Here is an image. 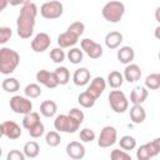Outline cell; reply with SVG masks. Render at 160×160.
Wrapping results in <instances>:
<instances>
[{"label":"cell","mask_w":160,"mask_h":160,"mask_svg":"<svg viewBox=\"0 0 160 160\" xmlns=\"http://www.w3.org/2000/svg\"><path fill=\"white\" fill-rule=\"evenodd\" d=\"M58 111V105L52 100H45L40 105V114L45 118H52Z\"/></svg>","instance_id":"obj_22"},{"label":"cell","mask_w":160,"mask_h":160,"mask_svg":"<svg viewBox=\"0 0 160 160\" xmlns=\"http://www.w3.org/2000/svg\"><path fill=\"white\" fill-rule=\"evenodd\" d=\"M109 104L110 108L116 112V114H122L128 110L129 106V100L125 96V94L120 90H112L109 94Z\"/></svg>","instance_id":"obj_5"},{"label":"cell","mask_w":160,"mask_h":160,"mask_svg":"<svg viewBox=\"0 0 160 160\" xmlns=\"http://www.w3.org/2000/svg\"><path fill=\"white\" fill-rule=\"evenodd\" d=\"M154 36H155L158 40H160V25L155 28V30H154Z\"/></svg>","instance_id":"obj_45"},{"label":"cell","mask_w":160,"mask_h":160,"mask_svg":"<svg viewBox=\"0 0 160 160\" xmlns=\"http://www.w3.org/2000/svg\"><path fill=\"white\" fill-rule=\"evenodd\" d=\"M130 119L134 124H141L146 119V111L141 104H134L130 109Z\"/></svg>","instance_id":"obj_18"},{"label":"cell","mask_w":160,"mask_h":160,"mask_svg":"<svg viewBox=\"0 0 160 160\" xmlns=\"http://www.w3.org/2000/svg\"><path fill=\"white\" fill-rule=\"evenodd\" d=\"M134 58H135V52L131 46H121L118 50V60L121 64H125V65L131 64Z\"/></svg>","instance_id":"obj_19"},{"label":"cell","mask_w":160,"mask_h":160,"mask_svg":"<svg viewBox=\"0 0 160 160\" xmlns=\"http://www.w3.org/2000/svg\"><path fill=\"white\" fill-rule=\"evenodd\" d=\"M111 160H131V156L128 151L125 150H120V149H115L111 151L110 154Z\"/></svg>","instance_id":"obj_37"},{"label":"cell","mask_w":160,"mask_h":160,"mask_svg":"<svg viewBox=\"0 0 160 160\" xmlns=\"http://www.w3.org/2000/svg\"><path fill=\"white\" fill-rule=\"evenodd\" d=\"M24 154L26 155V158H30V159H34L39 155L40 152V146L36 141H28L25 145H24V149H22Z\"/></svg>","instance_id":"obj_26"},{"label":"cell","mask_w":160,"mask_h":160,"mask_svg":"<svg viewBox=\"0 0 160 160\" xmlns=\"http://www.w3.org/2000/svg\"><path fill=\"white\" fill-rule=\"evenodd\" d=\"M155 19H156V21L160 24V6H158L156 10H155Z\"/></svg>","instance_id":"obj_46"},{"label":"cell","mask_w":160,"mask_h":160,"mask_svg":"<svg viewBox=\"0 0 160 160\" xmlns=\"http://www.w3.org/2000/svg\"><path fill=\"white\" fill-rule=\"evenodd\" d=\"M10 108L16 114L26 115L32 111V102L28 96L15 95L10 99Z\"/></svg>","instance_id":"obj_6"},{"label":"cell","mask_w":160,"mask_h":160,"mask_svg":"<svg viewBox=\"0 0 160 160\" xmlns=\"http://www.w3.org/2000/svg\"><path fill=\"white\" fill-rule=\"evenodd\" d=\"M136 158H138L139 160H149L150 158H152V156H151V152H150V149H149V146H148V142L144 144V145H141V146L136 150Z\"/></svg>","instance_id":"obj_36"},{"label":"cell","mask_w":160,"mask_h":160,"mask_svg":"<svg viewBox=\"0 0 160 160\" xmlns=\"http://www.w3.org/2000/svg\"><path fill=\"white\" fill-rule=\"evenodd\" d=\"M145 86L150 90H156L160 88V81H159V75L158 74H150L145 79Z\"/></svg>","instance_id":"obj_34"},{"label":"cell","mask_w":160,"mask_h":160,"mask_svg":"<svg viewBox=\"0 0 160 160\" xmlns=\"http://www.w3.org/2000/svg\"><path fill=\"white\" fill-rule=\"evenodd\" d=\"M50 44H51L50 36L46 32H39L31 40V49L35 52H44L45 50L49 49Z\"/></svg>","instance_id":"obj_11"},{"label":"cell","mask_w":160,"mask_h":160,"mask_svg":"<svg viewBox=\"0 0 160 160\" xmlns=\"http://www.w3.org/2000/svg\"><path fill=\"white\" fill-rule=\"evenodd\" d=\"M38 15V6L29 1L20 9V14L16 19V31L21 39H29L34 32L35 19Z\"/></svg>","instance_id":"obj_1"},{"label":"cell","mask_w":160,"mask_h":160,"mask_svg":"<svg viewBox=\"0 0 160 160\" xmlns=\"http://www.w3.org/2000/svg\"><path fill=\"white\" fill-rule=\"evenodd\" d=\"M65 52H64V50H62V48H54V49H51V51H50V59L55 62V64H60V62H62L64 60H65Z\"/></svg>","instance_id":"obj_33"},{"label":"cell","mask_w":160,"mask_h":160,"mask_svg":"<svg viewBox=\"0 0 160 160\" xmlns=\"http://www.w3.org/2000/svg\"><path fill=\"white\" fill-rule=\"evenodd\" d=\"M124 75L120 72V71H116V70H114V71H111L109 75H108V84L112 88V89H119L121 85H122V82H124Z\"/></svg>","instance_id":"obj_24"},{"label":"cell","mask_w":160,"mask_h":160,"mask_svg":"<svg viewBox=\"0 0 160 160\" xmlns=\"http://www.w3.org/2000/svg\"><path fill=\"white\" fill-rule=\"evenodd\" d=\"M20 62V55L10 49V48H1L0 49V72L4 75H9L15 71Z\"/></svg>","instance_id":"obj_2"},{"label":"cell","mask_w":160,"mask_h":160,"mask_svg":"<svg viewBox=\"0 0 160 160\" xmlns=\"http://www.w3.org/2000/svg\"><path fill=\"white\" fill-rule=\"evenodd\" d=\"M158 75H159V81H160V72H159V74H158Z\"/></svg>","instance_id":"obj_48"},{"label":"cell","mask_w":160,"mask_h":160,"mask_svg":"<svg viewBox=\"0 0 160 160\" xmlns=\"http://www.w3.org/2000/svg\"><path fill=\"white\" fill-rule=\"evenodd\" d=\"M68 30L71 31V32H74L75 35H78V36L80 38V36L82 35L84 30H85V25H84V22H81V21H75V22H72V24L69 25Z\"/></svg>","instance_id":"obj_39"},{"label":"cell","mask_w":160,"mask_h":160,"mask_svg":"<svg viewBox=\"0 0 160 160\" xmlns=\"http://www.w3.org/2000/svg\"><path fill=\"white\" fill-rule=\"evenodd\" d=\"M0 132H1V135L6 136V138H9L11 140H15V139H19L21 136V128L15 121L8 120V121L1 122Z\"/></svg>","instance_id":"obj_9"},{"label":"cell","mask_w":160,"mask_h":160,"mask_svg":"<svg viewBox=\"0 0 160 160\" xmlns=\"http://www.w3.org/2000/svg\"><path fill=\"white\" fill-rule=\"evenodd\" d=\"M62 12H64V6L58 0L46 1L40 6V14L44 19L54 20V19L60 18L62 15Z\"/></svg>","instance_id":"obj_4"},{"label":"cell","mask_w":160,"mask_h":160,"mask_svg":"<svg viewBox=\"0 0 160 160\" xmlns=\"http://www.w3.org/2000/svg\"><path fill=\"white\" fill-rule=\"evenodd\" d=\"M38 122H40V114L36 111H31V112L24 115V118H22V126L26 130H30Z\"/></svg>","instance_id":"obj_23"},{"label":"cell","mask_w":160,"mask_h":160,"mask_svg":"<svg viewBox=\"0 0 160 160\" xmlns=\"http://www.w3.org/2000/svg\"><path fill=\"white\" fill-rule=\"evenodd\" d=\"M45 142H46L49 146H51V148H55V146L60 145V142H61V136H60L59 131H58V130H52V131L46 132V135H45Z\"/></svg>","instance_id":"obj_32"},{"label":"cell","mask_w":160,"mask_h":160,"mask_svg":"<svg viewBox=\"0 0 160 160\" xmlns=\"http://www.w3.org/2000/svg\"><path fill=\"white\" fill-rule=\"evenodd\" d=\"M72 81L76 86H85L90 81V71L86 68L76 69L72 75Z\"/></svg>","instance_id":"obj_17"},{"label":"cell","mask_w":160,"mask_h":160,"mask_svg":"<svg viewBox=\"0 0 160 160\" xmlns=\"http://www.w3.org/2000/svg\"><path fill=\"white\" fill-rule=\"evenodd\" d=\"M55 75H56V79L59 81V85H66L70 80V71L68 70V68L65 66H59L55 69Z\"/></svg>","instance_id":"obj_28"},{"label":"cell","mask_w":160,"mask_h":160,"mask_svg":"<svg viewBox=\"0 0 160 160\" xmlns=\"http://www.w3.org/2000/svg\"><path fill=\"white\" fill-rule=\"evenodd\" d=\"M82 52H84V51L80 50L79 48H71V49L68 51V54H66L68 60H69L71 64H80V62L82 61V58H84V54H82Z\"/></svg>","instance_id":"obj_30"},{"label":"cell","mask_w":160,"mask_h":160,"mask_svg":"<svg viewBox=\"0 0 160 160\" xmlns=\"http://www.w3.org/2000/svg\"><path fill=\"white\" fill-rule=\"evenodd\" d=\"M105 88H106V81H105V79L101 78V76H96V78H94V79L91 80V82H90V85H89V88H88L86 90H88L95 99H98V98L104 92Z\"/></svg>","instance_id":"obj_13"},{"label":"cell","mask_w":160,"mask_h":160,"mask_svg":"<svg viewBox=\"0 0 160 160\" xmlns=\"http://www.w3.org/2000/svg\"><path fill=\"white\" fill-rule=\"evenodd\" d=\"M95 131L89 129V128H84L82 130H80V134H79V138L82 142H91L92 140H95Z\"/></svg>","instance_id":"obj_35"},{"label":"cell","mask_w":160,"mask_h":160,"mask_svg":"<svg viewBox=\"0 0 160 160\" xmlns=\"http://www.w3.org/2000/svg\"><path fill=\"white\" fill-rule=\"evenodd\" d=\"M70 118H72L74 120H76L78 122H80V124H82V121H84V118H85V115H84V112L80 110V109H78V108H72L70 111H69V114H68Z\"/></svg>","instance_id":"obj_42"},{"label":"cell","mask_w":160,"mask_h":160,"mask_svg":"<svg viewBox=\"0 0 160 160\" xmlns=\"http://www.w3.org/2000/svg\"><path fill=\"white\" fill-rule=\"evenodd\" d=\"M25 158H26V155L24 154V151L21 152L19 150H11L6 156L8 160H25Z\"/></svg>","instance_id":"obj_43"},{"label":"cell","mask_w":160,"mask_h":160,"mask_svg":"<svg viewBox=\"0 0 160 160\" xmlns=\"http://www.w3.org/2000/svg\"><path fill=\"white\" fill-rule=\"evenodd\" d=\"M118 141V131L114 126L108 125L104 126L102 130L100 131L99 139H98V145L100 148H110Z\"/></svg>","instance_id":"obj_7"},{"label":"cell","mask_w":160,"mask_h":160,"mask_svg":"<svg viewBox=\"0 0 160 160\" xmlns=\"http://www.w3.org/2000/svg\"><path fill=\"white\" fill-rule=\"evenodd\" d=\"M122 42V34L119 31H110L105 36V45L109 49H118Z\"/></svg>","instance_id":"obj_21"},{"label":"cell","mask_w":160,"mask_h":160,"mask_svg":"<svg viewBox=\"0 0 160 160\" xmlns=\"http://www.w3.org/2000/svg\"><path fill=\"white\" fill-rule=\"evenodd\" d=\"M30 0H9V4L11 5V6H19V5H24V4H26V2H29Z\"/></svg>","instance_id":"obj_44"},{"label":"cell","mask_w":160,"mask_h":160,"mask_svg":"<svg viewBox=\"0 0 160 160\" xmlns=\"http://www.w3.org/2000/svg\"><path fill=\"white\" fill-rule=\"evenodd\" d=\"M158 56H159V60H160V51H159V55Z\"/></svg>","instance_id":"obj_49"},{"label":"cell","mask_w":160,"mask_h":160,"mask_svg":"<svg viewBox=\"0 0 160 160\" xmlns=\"http://www.w3.org/2000/svg\"><path fill=\"white\" fill-rule=\"evenodd\" d=\"M80 45H81V50L90 59H99L102 55V46L91 39H82Z\"/></svg>","instance_id":"obj_8"},{"label":"cell","mask_w":160,"mask_h":160,"mask_svg":"<svg viewBox=\"0 0 160 160\" xmlns=\"http://www.w3.org/2000/svg\"><path fill=\"white\" fill-rule=\"evenodd\" d=\"M24 94L25 96H28L29 99H36L41 95V88L40 85L32 82V84H28L24 89Z\"/></svg>","instance_id":"obj_31"},{"label":"cell","mask_w":160,"mask_h":160,"mask_svg":"<svg viewBox=\"0 0 160 160\" xmlns=\"http://www.w3.org/2000/svg\"><path fill=\"white\" fill-rule=\"evenodd\" d=\"M11 35H12V31H11L10 28H8V26H1V28H0V44L8 42V41L10 40V38H11Z\"/></svg>","instance_id":"obj_40"},{"label":"cell","mask_w":160,"mask_h":160,"mask_svg":"<svg viewBox=\"0 0 160 160\" xmlns=\"http://www.w3.org/2000/svg\"><path fill=\"white\" fill-rule=\"evenodd\" d=\"M1 88L2 90H5L6 92H16L20 89V82L18 79L15 78H6L2 80L1 82Z\"/></svg>","instance_id":"obj_25"},{"label":"cell","mask_w":160,"mask_h":160,"mask_svg":"<svg viewBox=\"0 0 160 160\" xmlns=\"http://www.w3.org/2000/svg\"><path fill=\"white\" fill-rule=\"evenodd\" d=\"M66 154L71 159L80 160L85 156V146L79 141H70L66 145Z\"/></svg>","instance_id":"obj_12"},{"label":"cell","mask_w":160,"mask_h":160,"mask_svg":"<svg viewBox=\"0 0 160 160\" xmlns=\"http://www.w3.org/2000/svg\"><path fill=\"white\" fill-rule=\"evenodd\" d=\"M101 12H102V16L106 21L115 24L122 19L124 12H125V5L121 1L112 0V1H109L104 5Z\"/></svg>","instance_id":"obj_3"},{"label":"cell","mask_w":160,"mask_h":160,"mask_svg":"<svg viewBox=\"0 0 160 160\" xmlns=\"http://www.w3.org/2000/svg\"><path fill=\"white\" fill-rule=\"evenodd\" d=\"M149 96L146 86H135L130 92V101L132 104H142Z\"/></svg>","instance_id":"obj_16"},{"label":"cell","mask_w":160,"mask_h":160,"mask_svg":"<svg viewBox=\"0 0 160 160\" xmlns=\"http://www.w3.org/2000/svg\"><path fill=\"white\" fill-rule=\"evenodd\" d=\"M36 81L42 84L44 86L49 88V89H55L59 85V81L56 79L55 72L52 71H48V70H39L36 72Z\"/></svg>","instance_id":"obj_10"},{"label":"cell","mask_w":160,"mask_h":160,"mask_svg":"<svg viewBox=\"0 0 160 160\" xmlns=\"http://www.w3.org/2000/svg\"><path fill=\"white\" fill-rule=\"evenodd\" d=\"M0 1H1V6H0V9L4 10V9L6 8V5L9 4V0H0Z\"/></svg>","instance_id":"obj_47"},{"label":"cell","mask_w":160,"mask_h":160,"mask_svg":"<svg viewBox=\"0 0 160 160\" xmlns=\"http://www.w3.org/2000/svg\"><path fill=\"white\" fill-rule=\"evenodd\" d=\"M28 131H29V135H30L31 138L38 139V138H40V136L44 135V132H45V126H44V124L40 121V122H38L34 128H31V129L28 130Z\"/></svg>","instance_id":"obj_38"},{"label":"cell","mask_w":160,"mask_h":160,"mask_svg":"<svg viewBox=\"0 0 160 160\" xmlns=\"http://www.w3.org/2000/svg\"><path fill=\"white\" fill-rule=\"evenodd\" d=\"M54 128L59 132H69L70 134V119L69 115L60 114L54 120Z\"/></svg>","instance_id":"obj_20"},{"label":"cell","mask_w":160,"mask_h":160,"mask_svg":"<svg viewBox=\"0 0 160 160\" xmlns=\"http://www.w3.org/2000/svg\"><path fill=\"white\" fill-rule=\"evenodd\" d=\"M95 101H96V99L86 90V91H84V92H81L79 96H78V102L82 106V108H92L94 105H95Z\"/></svg>","instance_id":"obj_27"},{"label":"cell","mask_w":160,"mask_h":160,"mask_svg":"<svg viewBox=\"0 0 160 160\" xmlns=\"http://www.w3.org/2000/svg\"><path fill=\"white\" fill-rule=\"evenodd\" d=\"M122 75L128 82H135L141 78V69L136 64H128Z\"/></svg>","instance_id":"obj_15"},{"label":"cell","mask_w":160,"mask_h":160,"mask_svg":"<svg viewBox=\"0 0 160 160\" xmlns=\"http://www.w3.org/2000/svg\"><path fill=\"white\" fill-rule=\"evenodd\" d=\"M78 40H79V36L78 35H75L74 32L66 30L65 32H62V34H60L58 36V45L60 48H62V49L71 48V46H74L78 42Z\"/></svg>","instance_id":"obj_14"},{"label":"cell","mask_w":160,"mask_h":160,"mask_svg":"<svg viewBox=\"0 0 160 160\" xmlns=\"http://www.w3.org/2000/svg\"><path fill=\"white\" fill-rule=\"evenodd\" d=\"M148 146L150 149V152H151V156H156L158 154H160V138H156L154 139L152 141L148 142Z\"/></svg>","instance_id":"obj_41"},{"label":"cell","mask_w":160,"mask_h":160,"mask_svg":"<svg viewBox=\"0 0 160 160\" xmlns=\"http://www.w3.org/2000/svg\"><path fill=\"white\" fill-rule=\"evenodd\" d=\"M119 144H120V148L125 151H130V150H134L136 148V140L134 136H130V135L121 136L119 140Z\"/></svg>","instance_id":"obj_29"}]
</instances>
